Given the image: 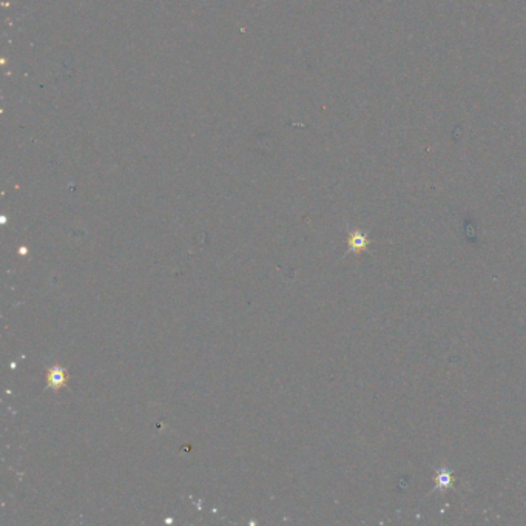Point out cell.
Segmentation results:
<instances>
[{
    "label": "cell",
    "instance_id": "7a4b0ae2",
    "mask_svg": "<svg viewBox=\"0 0 526 526\" xmlns=\"http://www.w3.org/2000/svg\"><path fill=\"white\" fill-rule=\"evenodd\" d=\"M364 245H366V238H364V236H361V235L356 233V235H353V236L350 238V247H352V248H361V247H364Z\"/></svg>",
    "mask_w": 526,
    "mask_h": 526
},
{
    "label": "cell",
    "instance_id": "6da1fadb",
    "mask_svg": "<svg viewBox=\"0 0 526 526\" xmlns=\"http://www.w3.org/2000/svg\"><path fill=\"white\" fill-rule=\"evenodd\" d=\"M67 380H68L67 372H65L64 369H60V367H54V369H51L50 373H48V384L53 386V387L65 386Z\"/></svg>",
    "mask_w": 526,
    "mask_h": 526
}]
</instances>
